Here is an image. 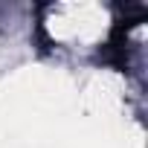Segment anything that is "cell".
I'll return each mask as SVG.
<instances>
[{
	"label": "cell",
	"mask_w": 148,
	"mask_h": 148,
	"mask_svg": "<svg viewBox=\"0 0 148 148\" xmlns=\"http://www.w3.org/2000/svg\"><path fill=\"white\" fill-rule=\"evenodd\" d=\"M122 15H125V18L113 21V26H110L108 38L99 44L93 61L102 64V67H110V70H116V73H131V70H134V49H136L134 41H131V32H134V29L139 26V21L145 18V9H142L136 18H128V9H122Z\"/></svg>",
	"instance_id": "6da1fadb"
}]
</instances>
